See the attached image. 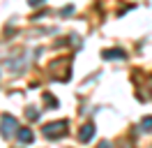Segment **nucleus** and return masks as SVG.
Returning <instances> with one entry per match:
<instances>
[{
    "mask_svg": "<svg viewBox=\"0 0 152 148\" xmlns=\"http://www.w3.org/2000/svg\"><path fill=\"white\" fill-rule=\"evenodd\" d=\"M16 132H19V120L12 113H2V118H0V134L5 139H12Z\"/></svg>",
    "mask_w": 152,
    "mask_h": 148,
    "instance_id": "nucleus-1",
    "label": "nucleus"
},
{
    "mask_svg": "<svg viewBox=\"0 0 152 148\" xmlns=\"http://www.w3.org/2000/svg\"><path fill=\"white\" fill-rule=\"evenodd\" d=\"M42 132H44V137H48V139L65 137V134H67V120H56V123H46V125L42 127Z\"/></svg>",
    "mask_w": 152,
    "mask_h": 148,
    "instance_id": "nucleus-2",
    "label": "nucleus"
},
{
    "mask_svg": "<svg viewBox=\"0 0 152 148\" xmlns=\"http://www.w3.org/2000/svg\"><path fill=\"white\" fill-rule=\"evenodd\" d=\"M92 137H95V125H92V123H86L83 127L78 130V141H81V144H88Z\"/></svg>",
    "mask_w": 152,
    "mask_h": 148,
    "instance_id": "nucleus-3",
    "label": "nucleus"
},
{
    "mask_svg": "<svg viewBox=\"0 0 152 148\" xmlns=\"http://www.w3.org/2000/svg\"><path fill=\"white\" fill-rule=\"evenodd\" d=\"M7 67H10L12 72H21V70H26V56L16 53V58H10V60H7Z\"/></svg>",
    "mask_w": 152,
    "mask_h": 148,
    "instance_id": "nucleus-4",
    "label": "nucleus"
},
{
    "mask_svg": "<svg viewBox=\"0 0 152 148\" xmlns=\"http://www.w3.org/2000/svg\"><path fill=\"white\" fill-rule=\"evenodd\" d=\"M102 56H104L106 60H124L127 58V53H124L122 49H106Z\"/></svg>",
    "mask_w": 152,
    "mask_h": 148,
    "instance_id": "nucleus-5",
    "label": "nucleus"
},
{
    "mask_svg": "<svg viewBox=\"0 0 152 148\" xmlns=\"http://www.w3.org/2000/svg\"><path fill=\"white\" fill-rule=\"evenodd\" d=\"M16 137H19V141L21 144H32V132H30V130H26V127H21L19 132H16Z\"/></svg>",
    "mask_w": 152,
    "mask_h": 148,
    "instance_id": "nucleus-6",
    "label": "nucleus"
},
{
    "mask_svg": "<svg viewBox=\"0 0 152 148\" xmlns=\"http://www.w3.org/2000/svg\"><path fill=\"white\" fill-rule=\"evenodd\" d=\"M141 130L143 132H152V116H145L141 120Z\"/></svg>",
    "mask_w": 152,
    "mask_h": 148,
    "instance_id": "nucleus-7",
    "label": "nucleus"
},
{
    "mask_svg": "<svg viewBox=\"0 0 152 148\" xmlns=\"http://www.w3.org/2000/svg\"><path fill=\"white\" fill-rule=\"evenodd\" d=\"M44 102H46L48 107H58V100H53V97H51L48 92H44Z\"/></svg>",
    "mask_w": 152,
    "mask_h": 148,
    "instance_id": "nucleus-8",
    "label": "nucleus"
},
{
    "mask_svg": "<svg viewBox=\"0 0 152 148\" xmlns=\"http://www.w3.org/2000/svg\"><path fill=\"white\" fill-rule=\"evenodd\" d=\"M26 116H28V120H37V118H39L37 109H32V107H30V109H28V113H26Z\"/></svg>",
    "mask_w": 152,
    "mask_h": 148,
    "instance_id": "nucleus-9",
    "label": "nucleus"
},
{
    "mask_svg": "<svg viewBox=\"0 0 152 148\" xmlns=\"http://www.w3.org/2000/svg\"><path fill=\"white\" fill-rule=\"evenodd\" d=\"M42 2H44V0H28V5H30V7H39Z\"/></svg>",
    "mask_w": 152,
    "mask_h": 148,
    "instance_id": "nucleus-10",
    "label": "nucleus"
}]
</instances>
